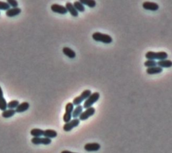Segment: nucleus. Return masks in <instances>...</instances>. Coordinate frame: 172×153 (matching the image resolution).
<instances>
[{"label":"nucleus","instance_id":"obj_15","mask_svg":"<svg viewBox=\"0 0 172 153\" xmlns=\"http://www.w3.org/2000/svg\"><path fill=\"white\" fill-rule=\"evenodd\" d=\"M63 53L64 55H66L67 57H68L70 59H73L76 57L75 52L73 49L67 47H64L63 48Z\"/></svg>","mask_w":172,"mask_h":153},{"label":"nucleus","instance_id":"obj_4","mask_svg":"<svg viewBox=\"0 0 172 153\" xmlns=\"http://www.w3.org/2000/svg\"><path fill=\"white\" fill-rule=\"evenodd\" d=\"M91 95V91L90 90H85L84 92H82L80 95L77 96V97L73 99L72 103L73 104V105L78 106L80 105L83 101H85V100L87 99Z\"/></svg>","mask_w":172,"mask_h":153},{"label":"nucleus","instance_id":"obj_29","mask_svg":"<svg viewBox=\"0 0 172 153\" xmlns=\"http://www.w3.org/2000/svg\"><path fill=\"white\" fill-rule=\"evenodd\" d=\"M3 97H4V92H3L2 87L0 86V99L3 98Z\"/></svg>","mask_w":172,"mask_h":153},{"label":"nucleus","instance_id":"obj_6","mask_svg":"<svg viewBox=\"0 0 172 153\" xmlns=\"http://www.w3.org/2000/svg\"><path fill=\"white\" fill-rule=\"evenodd\" d=\"M79 123H80V120H79L78 118L73 119V120H71L70 121H69V122L65 123L63 127V130L64 132H70V131H71L73 128L78 127Z\"/></svg>","mask_w":172,"mask_h":153},{"label":"nucleus","instance_id":"obj_1","mask_svg":"<svg viewBox=\"0 0 172 153\" xmlns=\"http://www.w3.org/2000/svg\"><path fill=\"white\" fill-rule=\"evenodd\" d=\"M92 39L95 41L102 42L103 43H105V44H110L113 41L112 38L109 35H106V34H103L99 32L94 33L92 35Z\"/></svg>","mask_w":172,"mask_h":153},{"label":"nucleus","instance_id":"obj_8","mask_svg":"<svg viewBox=\"0 0 172 153\" xmlns=\"http://www.w3.org/2000/svg\"><path fill=\"white\" fill-rule=\"evenodd\" d=\"M31 142L35 145H39V144H44V145H48L52 142V140L50 138H41V137H38V138H33L31 140Z\"/></svg>","mask_w":172,"mask_h":153},{"label":"nucleus","instance_id":"obj_27","mask_svg":"<svg viewBox=\"0 0 172 153\" xmlns=\"http://www.w3.org/2000/svg\"><path fill=\"white\" fill-rule=\"evenodd\" d=\"M10 9V6L7 2L0 1V10H8Z\"/></svg>","mask_w":172,"mask_h":153},{"label":"nucleus","instance_id":"obj_20","mask_svg":"<svg viewBox=\"0 0 172 153\" xmlns=\"http://www.w3.org/2000/svg\"><path fill=\"white\" fill-rule=\"evenodd\" d=\"M16 114V111L15 109H6L5 111H3L2 113V116L4 118H10L13 117Z\"/></svg>","mask_w":172,"mask_h":153},{"label":"nucleus","instance_id":"obj_9","mask_svg":"<svg viewBox=\"0 0 172 153\" xmlns=\"http://www.w3.org/2000/svg\"><path fill=\"white\" fill-rule=\"evenodd\" d=\"M51 9L52 12H55V13H57L59 14H66L67 13V10L64 6L57 4H54L51 5Z\"/></svg>","mask_w":172,"mask_h":153},{"label":"nucleus","instance_id":"obj_14","mask_svg":"<svg viewBox=\"0 0 172 153\" xmlns=\"http://www.w3.org/2000/svg\"><path fill=\"white\" fill-rule=\"evenodd\" d=\"M30 107V104L28 102H23L18 106L16 109H15L16 113H23L26 111Z\"/></svg>","mask_w":172,"mask_h":153},{"label":"nucleus","instance_id":"obj_19","mask_svg":"<svg viewBox=\"0 0 172 153\" xmlns=\"http://www.w3.org/2000/svg\"><path fill=\"white\" fill-rule=\"evenodd\" d=\"M83 109H84V107H83V106H81V105L77 106V107L73 109L72 113V117H73V119H77L78 118V117L80 116V115L83 112Z\"/></svg>","mask_w":172,"mask_h":153},{"label":"nucleus","instance_id":"obj_5","mask_svg":"<svg viewBox=\"0 0 172 153\" xmlns=\"http://www.w3.org/2000/svg\"><path fill=\"white\" fill-rule=\"evenodd\" d=\"M74 109V105L72 103H68L65 106V113L63 115L64 122L67 123L71 120L72 113Z\"/></svg>","mask_w":172,"mask_h":153},{"label":"nucleus","instance_id":"obj_13","mask_svg":"<svg viewBox=\"0 0 172 153\" xmlns=\"http://www.w3.org/2000/svg\"><path fill=\"white\" fill-rule=\"evenodd\" d=\"M22 12V10L19 8H10L8 10L6 11L5 14L8 17L12 18L15 17L16 16L19 15Z\"/></svg>","mask_w":172,"mask_h":153},{"label":"nucleus","instance_id":"obj_10","mask_svg":"<svg viewBox=\"0 0 172 153\" xmlns=\"http://www.w3.org/2000/svg\"><path fill=\"white\" fill-rule=\"evenodd\" d=\"M100 148V144L97 142L88 143L84 146V149L87 152H96L99 151Z\"/></svg>","mask_w":172,"mask_h":153},{"label":"nucleus","instance_id":"obj_17","mask_svg":"<svg viewBox=\"0 0 172 153\" xmlns=\"http://www.w3.org/2000/svg\"><path fill=\"white\" fill-rule=\"evenodd\" d=\"M157 65L161 68H169L172 67V61L168 59L160 60L157 62Z\"/></svg>","mask_w":172,"mask_h":153},{"label":"nucleus","instance_id":"obj_16","mask_svg":"<svg viewBox=\"0 0 172 153\" xmlns=\"http://www.w3.org/2000/svg\"><path fill=\"white\" fill-rule=\"evenodd\" d=\"M58 134L56 131L54 130H46L44 131V134H43V136L45 137V138H55L57 136Z\"/></svg>","mask_w":172,"mask_h":153},{"label":"nucleus","instance_id":"obj_25","mask_svg":"<svg viewBox=\"0 0 172 153\" xmlns=\"http://www.w3.org/2000/svg\"><path fill=\"white\" fill-rule=\"evenodd\" d=\"M19 105H20V103L18 101V100H13V101H11L10 102H9L8 103V108L9 109H16V107Z\"/></svg>","mask_w":172,"mask_h":153},{"label":"nucleus","instance_id":"obj_26","mask_svg":"<svg viewBox=\"0 0 172 153\" xmlns=\"http://www.w3.org/2000/svg\"><path fill=\"white\" fill-rule=\"evenodd\" d=\"M8 108V103L4 97L0 99V110L5 111Z\"/></svg>","mask_w":172,"mask_h":153},{"label":"nucleus","instance_id":"obj_18","mask_svg":"<svg viewBox=\"0 0 172 153\" xmlns=\"http://www.w3.org/2000/svg\"><path fill=\"white\" fill-rule=\"evenodd\" d=\"M162 71H163V68L159 67V66L147 68V70H146V72L149 75L160 74V73L162 72Z\"/></svg>","mask_w":172,"mask_h":153},{"label":"nucleus","instance_id":"obj_23","mask_svg":"<svg viewBox=\"0 0 172 153\" xmlns=\"http://www.w3.org/2000/svg\"><path fill=\"white\" fill-rule=\"evenodd\" d=\"M73 6L76 9V10L79 12H85V8L84 7V5H83L79 1H75L73 4Z\"/></svg>","mask_w":172,"mask_h":153},{"label":"nucleus","instance_id":"obj_12","mask_svg":"<svg viewBox=\"0 0 172 153\" xmlns=\"http://www.w3.org/2000/svg\"><path fill=\"white\" fill-rule=\"evenodd\" d=\"M65 8L67 9V12H69L70 14L73 17H78V12L76 10V9L73 6V4L71 2H67L65 5Z\"/></svg>","mask_w":172,"mask_h":153},{"label":"nucleus","instance_id":"obj_22","mask_svg":"<svg viewBox=\"0 0 172 153\" xmlns=\"http://www.w3.org/2000/svg\"><path fill=\"white\" fill-rule=\"evenodd\" d=\"M79 2L84 5H85L91 8H94L96 5V2L94 0H80Z\"/></svg>","mask_w":172,"mask_h":153},{"label":"nucleus","instance_id":"obj_2","mask_svg":"<svg viewBox=\"0 0 172 153\" xmlns=\"http://www.w3.org/2000/svg\"><path fill=\"white\" fill-rule=\"evenodd\" d=\"M145 57L147 59L150 60H155L158 59L159 61L164 60L168 57V54L166 52L160 51V52H153V51H148L145 54Z\"/></svg>","mask_w":172,"mask_h":153},{"label":"nucleus","instance_id":"obj_21","mask_svg":"<svg viewBox=\"0 0 172 153\" xmlns=\"http://www.w3.org/2000/svg\"><path fill=\"white\" fill-rule=\"evenodd\" d=\"M30 134L34 137V138H38L41 137L44 134V130L38 128H34L30 131Z\"/></svg>","mask_w":172,"mask_h":153},{"label":"nucleus","instance_id":"obj_11","mask_svg":"<svg viewBox=\"0 0 172 153\" xmlns=\"http://www.w3.org/2000/svg\"><path fill=\"white\" fill-rule=\"evenodd\" d=\"M143 8L147 10L157 11L159 9V6L157 4L150 2H145L143 4Z\"/></svg>","mask_w":172,"mask_h":153},{"label":"nucleus","instance_id":"obj_30","mask_svg":"<svg viewBox=\"0 0 172 153\" xmlns=\"http://www.w3.org/2000/svg\"><path fill=\"white\" fill-rule=\"evenodd\" d=\"M61 153H77V152H71V151H63Z\"/></svg>","mask_w":172,"mask_h":153},{"label":"nucleus","instance_id":"obj_7","mask_svg":"<svg viewBox=\"0 0 172 153\" xmlns=\"http://www.w3.org/2000/svg\"><path fill=\"white\" fill-rule=\"evenodd\" d=\"M96 113V109L94 107H91L88 109H86L84 111L82 112V113L79 117V120L80 121H85L87 120L89 117H90Z\"/></svg>","mask_w":172,"mask_h":153},{"label":"nucleus","instance_id":"obj_3","mask_svg":"<svg viewBox=\"0 0 172 153\" xmlns=\"http://www.w3.org/2000/svg\"><path fill=\"white\" fill-rule=\"evenodd\" d=\"M100 96V95L99 92H96L92 93V94L85 101L83 107L85 109L91 107L92 105H93L94 103H96L98 100H99Z\"/></svg>","mask_w":172,"mask_h":153},{"label":"nucleus","instance_id":"obj_24","mask_svg":"<svg viewBox=\"0 0 172 153\" xmlns=\"http://www.w3.org/2000/svg\"><path fill=\"white\" fill-rule=\"evenodd\" d=\"M145 66L147 68H153L157 66V62L155 60H150V59H147V60L144 63Z\"/></svg>","mask_w":172,"mask_h":153},{"label":"nucleus","instance_id":"obj_28","mask_svg":"<svg viewBox=\"0 0 172 153\" xmlns=\"http://www.w3.org/2000/svg\"><path fill=\"white\" fill-rule=\"evenodd\" d=\"M7 3L10 5V6L12 7V8H18V3L17 1H15V0H8V1H7Z\"/></svg>","mask_w":172,"mask_h":153}]
</instances>
